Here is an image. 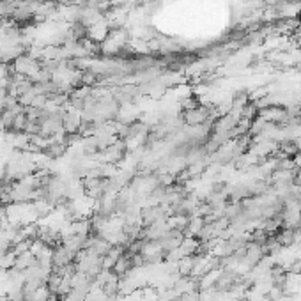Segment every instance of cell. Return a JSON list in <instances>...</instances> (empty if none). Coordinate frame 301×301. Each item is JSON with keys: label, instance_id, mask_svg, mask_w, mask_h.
Wrapping results in <instances>:
<instances>
[{"label": "cell", "instance_id": "7", "mask_svg": "<svg viewBox=\"0 0 301 301\" xmlns=\"http://www.w3.org/2000/svg\"><path fill=\"white\" fill-rule=\"evenodd\" d=\"M87 237L89 236H71L64 241V245L76 255L78 252L85 250V246H87Z\"/></svg>", "mask_w": 301, "mask_h": 301}, {"label": "cell", "instance_id": "12", "mask_svg": "<svg viewBox=\"0 0 301 301\" xmlns=\"http://www.w3.org/2000/svg\"><path fill=\"white\" fill-rule=\"evenodd\" d=\"M37 93H36V89H32V91H28V93L22 94V96L18 97V103L20 105H23V107H32V103L34 99H36Z\"/></svg>", "mask_w": 301, "mask_h": 301}, {"label": "cell", "instance_id": "6", "mask_svg": "<svg viewBox=\"0 0 301 301\" xmlns=\"http://www.w3.org/2000/svg\"><path fill=\"white\" fill-rule=\"evenodd\" d=\"M294 231H296V229L282 227L280 231L277 232V234H275V237H277V241L280 243L282 248H289V246L294 245Z\"/></svg>", "mask_w": 301, "mask_h": 301}, {"label": "cell", "instance_id": "13", "mask_svg": "<svg viewBox=\"0 0 301 301\" xmlns=\"http://www.w3.org/2000/svg\"><path fill=\"white\" fill-rule=\"evenodd\" d=\"M25 133L27 135H39L41 133V122L39 120H28L25 126Z\"/></svg>", "mask_w": 301, "mask_h": 301}, {"label": "cell", "instance_id": "11", "mask_svg": "<svg viewBox=\"0 0 301 301\" xmlns=\"http://www.w3.org/2000/svg\"><path fill=\"white\" fill-rule=\"evenodd\" d=\"M60 282H62V277H60L59 273H55V271H51L50 277H48V280H46L48 291H50V292H55V294H57V289H59Z\"/></svg>", "mask_w": 301, "mask_h": 301}, {"label": "cell", "instance_id": "3", "mask_svg": "<svg viewBox=\"0 0 301 301\" xmlns=\"http://www.w3.org/2000/svg\"><path fill=\"white\" fill-rule=\"evenodd\" d=\"M51 262H53V268H60V266L71 264V262H74V254L64 245V243H62V245L53 248Z\"/></svg>", "mask_w": 301, "mask_h": 301}, {"label": "cell", "instance_id": "8", "mask_svg": "<svg viewBox=\"0 0 301 301\" xmlns=\"http://www.w3.org/2000/svg\"><path fill=\"white\" fill-rule=\"evenodd\" d=\"M37 264V259L36 255L30 254V250L25 252L22 255H16V262H14V268L20 269V271H23V269L30 268V266H36Z\"/></svg>", "mask_w": 301, "mask_h": 301}, {"label": "cell", "instance_id": "17", "mask_svg": "<svg viewBox=\"0 0 301 301\" xmlns=\"http://www.w3.org/2000/svg\"><path fill=\"white\" fill-rule=\"evenodd\" d=\"M0 22H2V18H0Z\"/></svg>", "mask_w": 301, "mask_h": 301}, {"label": "cell", "instance_id": "9", "mask_svg": "<svg viewBox=\"0 0 301 301\" xmlns=\"http://www.w3.org/2000/svg\"><path fill=\"white\" fill-rule=\"evenodd\" d=\"M99 84V74H96L93 69L82 71V85H89V87H96Z\"/></svg>", "mask_w": 301, "mask_h": 301}, {"label": "cell", "instance_id": "16", "mask_svg": "<svg viewBox=\"0 0 301 301\" xmlns=\"http://www.w3.org/2000/svg\"><path fill=\"white\" fill-rule=\"evenodd\" d=\"M37 2H45V0H37Z\"/></svg>", "mask_w": 301, "mask_h": 301}, {"label": "cell", "instance_id": "4", "mask_svg": "<svg viewBox=\"0 0 301 301\" xmlns=\"http://www.w3.org/2000/svg\"><path fill=\"white\" fill-rule=\"evenodd\" d=\"M133 269H135L133 268V257L124 252V254L120 255V259L117 260V264L114 266L112 271H114V273H116L119 278H122V277H126V275L130 273V271H133Z\"/></svg>", "mask_w": 301, "mask_h": 301}, {"label": "cell", "instance_id": "14", "mask_svg": "<svg viewBox=\"0 0 301 301\" xmlns=\"http://www.w3.org/2000/svg\"><path fill=\"white\" fill-rule=\"evenodd\" d=\"M294 186H298V188H301V168H296L294 170Z\"/></svg>", "mask_w": 301, "mask_h": 301}, {"label": "cell", "instance_id": "5", "mask_svg": "<svg viewBox=\"0 0 301 301\" xmlns=\"http://www.w3.org/2000/svg\"><path fill=\"white\" fill-rule=\"evenodd\" d=\"M43 153L46 154L50 160H53V162H55V160L64 158V154L68 153V145H66L64 142H55V140H53V142H51V144L48 145V147L45 149Z\"/></svg>", "mask_w": 301, "mask_h": 301}, {"label": "cell", "instance_id": "2", "mask_svg": "<svg viewBox=\"0 0 301 301\" xmlns=\"http://www.w3.org/2000/svg\"><path fill=\"white\" fill-rule=\"evenodd\" d=\"M13 68H14V73L18 74H23V76H27V78L32 80L34 76H36L37 73H39V60H34L32 57H28L27 53H23L22 57H18V59L13 62Z\"/></svg>", "mask_w": 301, "mask_h": 301}, {"label": "cell", "instance_id": "10", "mask_svg": "<svg viewBox=\"0 0 301 301\" xmlns=\"http://www.w3.org/2000/svg\"><path fill=\"white\" fill-rule=\"evenodd\" d=\"M27 122H28L27 116H25V114H20V116L14 117L11 131H13V133H25V126H27Z\"/></svg>", "mask_w": 301, "mask_h": 301}, {"label": "cell", "instance_id": "15", "mask_svg": "<svg viewBox=\"0 0 301 301\" xmlns=\"http://www.w3.org/2000/svg\"><path fill=\"white\" fill-rule=\"evenodd\" d=\"M59 5H76L78 4V0H55Z\"/></svg>", "mask_w": 301, "mask_h": 301}, {"label": "cell", "instance_id": "1", "mask_svg": "<svg viewBox=\"0 0 301 301\" xmlns=\"http://www.w3.org/2000/svg\"><path fill=\"white\" fill-rule=\"evenodd\" d=\"M209 119H214V108L200 103L199 107L193 110H183L181 112V120L190 128H197L202 126L204 122H208Z\"/></svg>", "mask_w": 301, "mask_h": 301}]
</instances>
